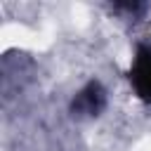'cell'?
Returning <instances> with one entry per match:
<instances>
[{"mask_svg":"<svg viewBox=\"0 0 151 151\" xmlns=\"http://www.w3.org/2000/svg\"><path fill=\"white\" fill-rule=\"evenodd\" d=\"M125 76L132 94L142 104L151 106V42H144V40L134 42Z\"/></svg>","mask_w":151,"mask_h":151,"instance_id":"2","label":"cell"},{"mask_svg":"<svg viewBox=\"0 0 151 151\" xmlns=\"http://www.w3.org/2000/svg\"><path fill=\"white\" fill-rule=\"evenodd\" d=\"M109 12L113 17H118L120 21H139L146 17L149 12V5L146 2H137V0H125V2H111L109 5Z\"/></svg>","mask_w":151,"mask_h":151,"instance_id":"3","label":"cell"},{"mask_svg":"<svg viewBox=\"0 0 151 151\" xmlns=\"http://www.w3.org/2000/svg\"><path fill=\"white\" fill-rule=\"evenodd\" d=\"M109 109V90L99 78L85 80L68 99L66 113L76 123H90L106 113Z\"/></svg>","mask_w":151,"mask_h":151,"instance_id":"1","label":"cell"}]
</instances>
